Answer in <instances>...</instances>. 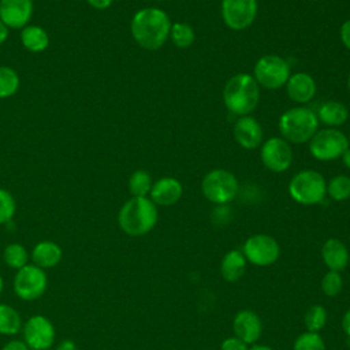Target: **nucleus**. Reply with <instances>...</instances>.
<instances>
[{"label": "nucleus", "mask_w": 350, "mask_h": 350, "mask_svg": "<svg viewBox=\"0 0 350 350\" xmlns=\"http://www.w3.org/2000/svg\"><path fill=\"white\" fill-rule=\"evenodd\" d=\"M171 21L165 11L156 7H146L134 14L130 31L134 41L146 51L160 49L170 38Z\"/></svg>", "instance_id": "f257e3e1"}, {"label": "nucleus", "mask_w": 350, "mask_h": 350, "mask_svg": "<svg viewBox=\"0 0 350 350\" xmlns=\"http://www.w3.org/2000/svg\"><path fill=\"white\" fill-rule=\"evenodd\" d=\"M223 101L231 113L246 116L258 105L260 86L253 75L246 72L235 74L224 85Z\"/></svg>", "instance_id": "f03ea898"}, {"label": "nucleus", "mask_w": 350, "mask_h": 350, "mask_svg": "<svg viewBox=\"0 0 350 350\" xmlns=\"http://www.w3.org/2000/svg\"><path fill=\"white\" fill-rule=\"evenodd\" d=\"M157 205L148 197H131L119 211L118 223L131 237L148 234L157 223Z\"/></svg>", "instance_id": "7ed1b4c3"}, {"label": "nucleus", "mask_w": 350, "mask_h": 350, "mask_svg": "<svg viewBox=\"0 0 350 350\" xmlns=\"http://www.w3.org/2000/svg\"><path fill=\"white\" fill-rule=\"evenodd\" d=\"M279 131L287 142L304 144L319 130L317 115L306 107H293L279 118Z\"/></svg>", "instance_id": "20e7f679"}, {"label": "nucleus", "mask_w": 350, "mask_h": 350, "mask_svg": "<svg viewBox=\"0 0 350 350\" xmlns=\"http://www.w3.org/2000/svg\"><path fill=\"white\" fill-rule=\"evenodd\" d=\"M288 193L298 204L314 205L324 200L327 194V182L320 172L304 170L291 178L288 183Z\"/></svg>", "instance_id": "39448f33"}, {"label": "nucleus", "mask_w": 350, "mask_h": 350, "mask_svg": "<svg viewBox=\"0 0 350 350\" xmlns=\"http://www.w3.org/2000/svg\"><path fill=\"white\" fill-rule=\"evenodd\" d=\"M238 190L239 185L237 176L223 168L209 171L201 182V191L204 197L217 205H224L232 201L238 194Z\"/></svg>", "instance_id": "423d86ee"}, {"label": "nucleus", "mask_w": 350, "mask_h": 350, "mask_svg": "<svg viewBox=\"0 0 350 350\" xmlns=\"http://www.w3.org/2000/svg\"><path fill=\"white\" fill-rule=\"evenodd\" d=\"M349 146V139L345 133L335 127L317 130L309 141L310 154L320 161H331L342 157Z\"/></svg>", "instance_id": "0eeeda50"}, {"label": "nucleus", "mask_w": 350, "mask_h": 350, "mask_svg": "<svg viewBox=\"0 0 350 350\" xmlns=\"http://www.w3.org/2000/svg\"><path fill=\"white\" fill-rule=\"evenodd\" d=\"M290 64L286 59L278 55L261 56L253 70V78L265 89H279L286 85L290 78Z\"/></svg>", "instance_id": "6e6552de"}, {"label": "nucleus", "mask_w": 350, "mask_h": 350, "mask_svg": "<svg viewBox=\"0 0 350 350\" xmlns=\"http://www.w3.org/2000/svg\"><path fill=\"white\" fill-rule=\"evenodd\" d=\"M46 283L44 269L34 264H27L18 269L14 279V291L21 299L33 301L45 293Z\"/></svg>", "instance_id": "1a4fd4ad"}, {"label": "nucleus", "mask_w": 350, "mask_h": 350, "mask_svg": "<svg viewBox=\"0 0 350 350\" xmlns=\"http://www.w3.org/2000/svg\"><path fill=\"white\" fill-rule=\"evenodd\" d=\"M242 253L249 262L257 267H268L279 258L280 247L271 235L256 234L246 239Z\"/></svg>", "instance_id": "9d476101"}, {"label": "nucleus", "mask_w": 350, "mask_h": 350, "mask_svg": "<svg viewBox=\"0 0 350 350\" xmlns=\"http://www.w3.org/2000/svg\"><path fill=\"white\" fill-rule=\"evenodd\" d=\"M221 18L231 30L247 29L256 19L257 0H221Z\"/></svg>", "instance_id": "9b49d317"}, {"label": "nucleus", "mask_w": 350, "mask_h": 350, "mask_svg": "<svg viewBox=\"0 0 350 350\" xmlns=\"http://www.w3.org/2000/svg\"><path fill=\"white\" fill-rule=\"evenodd\" d=\"M261 161L272 172H284L293 163L290 142L280 137L268 138L261 146Z\"/></svg>", "instance_id": "f8f14e48"}, {"label": "nucleus", "mask_w": 350, "mask_h": 350, "mask_svg": "<svg viewBox=\"0 0 350 350\" xmlns=\"http://www.w3.org/2000/svg\"><path fill=\"white\" fill-rule=\"evenodd\" d=\"M23 339L31 350H49L55 342L53 324L41 314L31 316L23 325Z\"/></svg>", "instance_id": "ddd939ff"}, {"label": "nucleus", "mask_w": 350, "mask_h": 350, "mask_svg": "<svg viewBox=\"0 0 350 350\" xmlns=\"http://www.w3.org/2000/svg\"><path fill=\"white\" fill-rule=\"evenodd\" d=\"M34 11L33 0H0V21L8 29H23Z\"/></svg>", "instance_id": "4468645a"}, {"label": "nucleus", "mask_w": 350, "mask_h": 350, "mask_svg": "<svg viewBox=\"0 0 350 350\" xmlns=\"http://www.w3.org/2000/svg\"><path fill=\"white\" fill-rule=\"evenodd\" d=\"M262 127L258 120L246 115L239 116L234 124V138L239 146L252 150L260 146L262 141Z\"/></svg>", "instance_id": "2eb2a0df"}, {"label": "nucleus", "mask_w": 350, "mask_h": 350, "mask_svg": "<svg viewBox=\"0 0 350 350\" xmlns=\"http://www.w3.org/2000/svg\"><path fill=\"white\" fill-rule=\"evenodd\" d=\"M232 329L237 338L243 340L246 345H250L261 336L262 323L257 313L245 309L235 314L232 321Z\"/></svg>", "instance_id": "dca6fc26"}, {"label": "nucleus", "mask_w": 350, "mask_h": 350, "mask_svg": "<svg viewBox=\"0 0 350 350\" xmlns=\"http://www.w3.org/2000/svg\"><path fill=\"white\" fill-rule=\"evenodd\" d=\"M183 193V187L176 178L164 176L152 185L149 198L161 206H170L176 204Z\"/></svg>", "instance_id": "f3484780"}, {"label": "nucleus", "mask_w": 350, "mask_h": 350, "mask_svg": "<svg viewBox=\"0 0 350 350\" xmlns=\"http://www.w3.org/2000/svg\"><path fill=\"white\" fill-rule=\"evenodd\" d=\"M284 86L290 100L298 104L309 103L314 97L317 90L313 77L309 75L308 72L291 74Z\"/></svg>", "instance_id": "a211bd4d"}, {"label": "nucleus", "mask_w": 350, "mask_h": 350, "mask_svg": "<svg viewBox=\"0 0 350 350\" xmlns=\"http://www.w3.org/2000/svg\"><path fill=\"white\" fill-rule=\"evenodd\" d=\"M321 257L329 271H342L349 264V250L338 238H329L321 247Z\"/></svg>", "instance_id": "6ab92c4d"}, {"label": "nucleus", "mask_w": 350, "mask_h": 350, "mask_svg": "<svg viewBox=\"0 0 350 350\" xmlns=\"http://www.w3.org/2000/svg\"><path fill=\"white\" fill-rule=\"evenodd\" d=\"M31 260L34 265L40 267L41 269L52 268L60 262L62 249L52 241H41L33 247Z\"/></svg>", "instance_id": "aec40b11"}, {"label": "nucleus", "mask_w": 350, "mask_h": 350, "mask_svg": "<svg viewBox=\"0 0 350 350\" xmlns=\"http://www.w3.org/2000/svg\"><path fill=\"white\" fill-rule=\"evenodd\" d=\"M21 42L29 52H44L49 45V36L38 25H27L21 31Z\"/></svg>", "instance_id": "412c9836"}, {"label": "nucleus", "mask_w": 350, "mask_h": 350, "mask_svg": "<svg viewBox=\"0 0 350 350\" xmlns=\"http://www.w3.org/2000/svg\"><path fill=\"white\" fill-rule=\"evenodd\" d=\"M246 269V258L239 250H230L221 260L220 273L227 282H237Z\"/></svg>", "instance_id": "4be33fe9"}, {"label": "nucleus", "mask_w": 350, "mask_h": 350, "mask_svg": "<svg viewBox=\"0 0 350 350\" xmlns=\"http://www.w3.org/2000/svg\"><path fill=\"white\" fill-rule=\"evenodd\" d=\"M316 115H317L319 122H323L324 124H327L329 127H338L347 120L349 109L340 101L329 100V101H325L320 107V109Z\"/></svg>", "instance_id": "5701e85b"}, {"label": "nucleus", "mask_w": 350, "mask_h": 350, "mask_svg": "<svg viewBox=\"0 0 350 350\" xmlns=\"http://www.w3.org/2000/svg\"><path fill=\"white\" fill-rule=\"evenodd\" d=\"M22 328V319L19 313L7 304H0V334L15 335Z\"/></svg>", "instance_id": "b1692460"}, {"label": "nucleus", "mask_w": 350, "mask_h": 350, "mask_svg": "<svg viewBox=\"0 0 350 350\" xmlns=\"http://www.w3.org/2000/svg\"><path fill=\"white\" fill-rule=\"evenodd\" d=\"M170 38L172 44L179 48V49H186L189 48L196 38V33L193 27L189 23L185 22H176L171 25L170 30Z\"/></svg>", "instance_id": "393cba45"}, {"label": "nucleus", "mask_w": 350, "mask_h": 350, "mask_svg": "<svg viewBox=\"0 0 350 350\" xmlns=\"http://www.w3.org/2000/svg\"><path fill=\"white\" fill-rule=\"evenodd\" d=\"M19 85L21 79L18 72L8 66H0V100L14 96Z\"/></svg>", "instance_id": "a878e982"}, {"label": "nucleus", "mask_w": 350, "mask_h": 350, "mask_svg": "<svg viewBox=\"0 0 350 350\" xmlns=\"http://www.w3.org/2000/svg\"><path fill=\"white\" fill-rule=\"evenodd\" d=\"M152 178L144 170H137L129 178V190L133 197H148L152 189Z\"/></svg>", "instance_id": "bb28decb"}, {"label": "nucleus", "mask_w": 350, "mask_h": 350, "mask_svg": "<svg viewBox=\"0 0 350 350\" xmlns=\"http://www.w3.org/2000/svg\"><path fill=\"white\" fill-rule=\"evenodd\" d=\"M327 194L335 201L350 198V176L336 175L327 183Z\"/></svg>", "instance_id": "cd10ccee"}, {"label": "nucleus", "mask_w": 350, "mask_h": 350, "mask_svg": "<svg viewBox=\"0 0 350 350\" xmlns=\"http://www.w3.org/2000/svg\"><path fill=\"white\" fill-rule=\"evenodd\" d=\"M3 257L5 264L14 269H21L22 267L27 265V260H29V254L25 246H22L21 243H10L4 249Z\"/></svg>", "instance_id": "c85d7f7f"}, {"label": "nucleus", "mask_w": 350, "mask_h": 350, "mask_svg": "<svg viewBox=\"0 0 350 350\" xmlns=\"http://www.w3.org/2000/svg\"><path fill=\"white\" fill-rule=\"evenodd\" d=\"M327 323V310L321 305H312L305 314V325L310 332H319Z\"/></svg>", "instance_id": "c756f323"}, {"label": "nucleus", "mask_w": 350, "mask_h": 350, "mask_svg": "<svg viewBox=\"0 0 350 350\" xmlns=\"http://www.w3.org/2000/svg\"><path fill=\"white\" fill-rule=\"evenodd\" d=\"M294 350H325V345L317 332L308 331L295 339Z\"/></svg>", "instance_id": "7c9ffc66"}, {"label": "nucleus", "mask_w": 350, "mask_h": 350, "mask_svg": "<svg viewBox=\"0 0 350 350\" xmlns=\"http://www.w3.org/2000/svg\"><path fill=\"white\" fill-rule=\"evenodd\" d=\"M15 208L16 205L12 194L5 189H0V224L11 221L15 215Z\"/></svg>", "instance_id": "2f4dec72"}, {"label": "nucleus", "mask_w": 350, "mask_h": 350, "mask_svg": "<svg viewBox=\"0 0 350 350\" xmlns=\"http://www.w3.org/2000/svg\"><path fill=\"white\" fill-rule=\"evenodd\" d=\"M342 276L336 271H328L321 279V290L327 297H335L342 290Z\"/></svg>", "instance_id": "473e14b6"}, {"label": "nucleus", "mask_w": 350, "mask_h": 350, "mask_svg": "<svg viewBox=\"0 0 350 350\" xmlns=\"http://www.w3.org/2000/svg\"><path fill=\"white\" fill-rule=\"evenodd\" d=\"M220 350H249L247 345L237 336H231L223 340Z\"/></svg>", "instance_id": "72a5a7b5"}, {"label": "nucleus", "mask_w": 350, "mask_h": 350, "mask_svg": "<svg viewBox=\"0 0 350 350\" xmlns=\"http://www.w3.org/2000/svg\"><path fill=\"white\" fill-rule=\"evenodd\" d=\"M339 34H340V41H342V44L350 51V19H347V21L343 22V25L340 26Z\"/></svg>", "instance_id": "f704fd0d"}, {"label": "nucleus", "mask_w": 350, "mask_h": 350, "mask_svg": "<svg viewBox=\"0 0 350 350\" xmlns=\"http://www.w3.org/2000/svg\"><path fill=\"white\" fill-rule=\"evenodd\" d=\"M1 350H30V349H29V346L25 343V340L14 339V340L7 342Z\"/></svg>", "instance_id": "c9c22d12"}, {"label": "nucleus", "mask_w": 350, "mask_h": 350, "mask_svg": "<svg viewBox=\"0 0 350 350\" xmlns=\"http://www.w3.org/2000/svg\"><path fill=\"white\" fill-rule=\"evenodd\" d=\"M88 4L90 7H93L94 10H107L112 5L113 0H86Z\"/></svg>", "instance_id": "e433bc0d"}, {"label": "nucleus", "mask_w": 350, "mask_h": 350, "mask_svg": "<svg viewBox=\"0 0 350 350\" xmlns=\"http://www.w3.org/2000/svg\"><path fill=\"white\" fill-rule=\"evenodd\" d=\"M342 328L346 332V335L350 336V309L345 313L343 320H342Z\"/></svg>", "instance_id": "4c0bfd02"}, {"label": "nucleus", "mask_w": 350, "mask_h": 350, "mask_svg": "<svg viewBox=\"0 0 350 350\" xmlns=\"http://www.w3.org/2000/svg\"><path fill=\"white\" fill-rule=\"evenodd\" d=\"M8 27L0 21V45H3L5 42V40L8 38Z\"/></svg>", "instance_id": "58836bf2"}, {"label": "nucleus", "mask_w": 350, "mask_h": 350, "mask_svg": "<svg viewBox=\"0 0 350 350\" xmlns=\"http://www.w3.org/2000/svg\"><path fill=\"white\" fill-rule=\"evenodd\" d=\"M57 350H77V347H75L74 342H71V340H64V342H62V343L57 346Z\"/></svg>", "instance_id": "ea45409f"}, {"label": "nucleus", "mask_w": 350, "mask_h": 350, "mask_svg": "<svg viewBox=\"0 0 350 350\" xmlns=\"http://www.w3.org/2000/svg\"><path fill=\"white\" fill-rule=\"evenodd\" d=\"M342 161L343 164L350 170V146L345 150V153L342 154Z\"/></svg>", "instance_id": "a19ab883"}, {"label": "nucleus", "mask_w": 350, "mask_h": 350, "mask_svg": "<svg viewBox=\"0 0 350 350\" xmlns=\"http://www.w3.org/2000/svg\"><path fill=\"white\" fill-rule=\"evenodd\" d=\"M249 350H273L272 347H268V346H264V345H257V346H253L252 349Z\"/></svg>", "instance_id": "79ce46f5"}, {"label": "nucleus", "mask_w": 350, "mask_h": 350, "mask_svg": "<svg viewBox=\"0 0 350 350\" xmlns=\"http://www.w3.org/2000/svg\"><path fill=\"white\" fill-rule=\"evenodd\" d=\"M3 291V278L0 276V293Z\"/></svg>", "instance_id": "37998d69"}, {"label": "nucleus", "mask_w": 350, "mask_h": 350, "mask_svg": "<svg viewBox=\"0 0 350 350\" xmlns=\"http://www.w3.org/2000/svg\"><path fill=\"white\" fill-rule=\"evenodd\" d=\"M347 88L350 90V72H349V77H347Z\"/></svg>", "instance_id": "c03bdc74"}, {"label": "nucleus", "mask_w": 350, "mask_h": 350, "mask_svg": "<svg viewBox=\"0 0 350 350\" xmlns=\"http://www.w3.org/2000/svg\"><path fill=\"white\" fill-rule=\"evenodd\" d=\"M347 139H349V145H350V134H349V137H347Z\"/></svg>", "instance_id": "a18cd8bd"}, {"label": "nucleus", "mask_w": 350, "mask_h": 350, "mask_svg": "<svg viewBox=\"0 0 350 350\" xmlns=\"http://www.w3.org/2000/svg\"><path fill=\"white\" fill-rule=\"evenodd\" d=\"M312 1H314V0H312Z\"/></svg>", "instance_id": "49530a36"}]
</instances>
